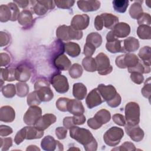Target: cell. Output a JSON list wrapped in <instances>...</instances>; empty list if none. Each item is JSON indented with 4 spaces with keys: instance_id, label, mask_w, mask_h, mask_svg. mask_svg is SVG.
Listing matches in <instances>:
<instances>
[{
    "instance_id": "cell-28",
    "label": "cell",
    "mask_w": 151,
    "mask_h": 151,
    "mask_svg": "<svg viewBox=\"0 0 151 151\" xmlns=\"http://www.w3.org/2000/svg\"><path fill=\"white\" fill-rule=\"evenodd\" d=\"M64 51L70 56L76 57L80 54L81 49L78 44L73 42H68L64 43Z\"/></svg>"
},
{
    "instance_id": "cell-17",
    "label": "cell",
    "mask_w": 151,
    "mask_h": 151,
    "mask_svg": "<svg viewBox=\"0 0 151 151\" xmlns=\"http://www.w3.org/2000/svg\"><path fill=\"white\" fill-rule=\"evenodd\" d=\"M54 65L59 70H67L71 66V63L68 57L64 54L53 58Z\"/></svg>"
},
{
    "instance_id": "cell-51",
    "label": "cell",
    "mask_w": 151,
    "mask_h": 151,
    "mask_svg": "<svg viewBox=\"0 0 151 151\" xmlns=\"http://www.w3.org/2000/svg\"><path fill=\"white\" fill-rule=\"evenodd\" d=\"M113 122L120 126H124L126 124V120L124 117L120 114H115L113 116Z\"/></svg>"
},
{
    "instance_id": "cell-8",
    "label": "cell",
    "mask_w": 151,
    "mask_h": 151,
    "mask_svg": "<svg viewBox=\"0 0 151 151\" xmlns=\"http://www.w3.org/2000/svg\"><path fill=\"white\" fill-rule=\"evenodd\" d=\"M41 116V109L37 106H32L25 113L24 122L28 125H34Z\"/></svg>"
},
{
    "instance_id": "cell-38",
    "label": "cell",
    "mask_w": 151,
    "mask_h": 151,
    "mask_svg": "<svg viewBox=\"0 0 151 151\" xmlns=\"http://www.w3.org/2000/svg\"><path fill=\"white\" fill-rule=\"evenodd\" d=\"M129 2L127 0H115L113 1V6L116 12L124 13L129 6Z\"/></svg>"
},
{
    "instance_id": "cell-7",
    "label": "cell",
    "mask_w": 151,
    "mask_h": 151,
    "mask_svg": "<svg viewBox=\"0 0 151 151\" xmlns=\"http://www.w3.org/2000/svg\"><path fill=\"white\" fill-rule=\"evenodd\" d=\"M51 83L56 91L59 93H65L69 89L67 77L59 73L52 75L51 78Z\"/></svg>"
},
{
    "instance_id": "cell-49",
    "label": "cell",
    "mask_w": 151,
    "mask_h": 151,
    "mask_svg": "<svg viewBox=\"0 0 151 151\" xmlns=\"http://www.w3.org/2000/svg\"><path fill=\"white\" fill-rule=\"evenodd\" d=\"M113 150H135L136 148L133 143L129 142H126L124 143H123L119 147H116L113 149Z\"/></svg>"
},
{
    "instance_id": "cell-13",
    "label": "cell",
    "mask_w": 151,
    "mask_h": 151,
    "mask_svg": "<svg viewBox=\"0 0 151 151\" xmlns=\"http://www.w3.org/2000/svg\"><path fill=\"white\" fill-rule=\"evenodd\" d=\"M97 89L104 101L107 102L111 100L117 94L116 88L112 85L106 86L101 84L98 86Z\"/></svg>"
},
{
    "instance_id": "cell-18",
    "label": "cell",
    "mask_w": 151,
    "mask_h": 151,
    "mask_svg": "<svg viewBox=\"0 0 151 151\" xmlns=\"http://www.w3.org/2000/svg\"><path fill=\"white\" fill-rule=\"evenodd\" d=\"M25 139L31 140L40 139L44 135V130H41L36 127L27 126L22 129Z\"/></svg>"
},
{
    "instance_id": "cell-41",
    "label": "cell",
    "mask_w": 151,
    "mask_h": 151,
    "mask_svg": "<svg viewBox=\"0 0 151 151\" xmlns=\"http://www.w3.org/2000/svg\"><path fill=\"white\" fill-rule=\"evenodd\" d=\"M17 94L18 96L23 97L26 96L29 91V87L28 85L24 83H18L16 84Z\"/></svg>"
},
{
    "instance_id": "cell-53",
    "label": "cell",
    "mask_w": 151,
    "mask_h": 151,
    "mask_svg": "<svg viewBox=\"0 0 151 151\" xmlns=\"http://www.w3.org/2000/svg\"><path fill=\"white\" fill-rule=\"evenodd\" d=\"M67 131L66 128L63 127H58L55 129V134L58 139H64L66 137Z\"/></svg>"
},
{
    "instance_id": "cell-5",
    "label": "cell",
    "mask_w": 151,
    "mask_h": 151,
    "mask_svg": "<svg viewBox=\"0 0 151 151\" xmlns=\"http://www.w3.org/2000/svg\"><path fill=\"white\" fill-rule=\"evenodd\" d=\"M123 136L124 132L122 129L117 127H111L106 132L103 139L106 145L110 146H115L120 143Z\"/></svg>"
},
{
    "instance_id": "cell-26",
    "label": "cell",
    "mask_w": 151,
    "mask_h": 151,
    "mask_svg": "<svg viewBox=\"0 0 151 151\" xmlns=\"http://www.w3.org/2000/svg\"><path fill=\"white\" fill-rule=\"evenodd\" d=\"M73 94L76 99L79 100H83L87 94V88L83 83H75L73 85Z\"/></svg>"
},
{
    "instance_id": "cell-52",
    "label": "cell",
    "mask_w": 151,
    "mask_h": 151,
    "mask_svg": "<svg viewBox=\"0 0 151 151\" xmlns=\"http://www.w3.org/2000/svg\"><path fill=\"white\" fill-rule=\"evenodd\" d=\"M143 96L147 98L148 99H150V95H151V87H150V81L149 83H147L146 82L145 84L144 87L142 88L141 91Z\"/></svg>"
},
{
    "instance_id": "cell-35",
    "label": "cell",
    "mask_w": 151,
    "mask_h": 151,
    "mask_svg": "<svg viewBox=\"0 0 151 151\" xmlns=\"http://www.w3.org/2000/svg\"><path fill=\"white\" fill-rule=\"evenodd\" d=\"M12 81L15 80V69L13 68H1V80Z\"/></svg>"
},
{
    "instance_id": "cell-40",
    "label": "cell",
    "mask_w": 151,
    "mask_h": 151,
    "mask_svg": "<svg viewBox=\"0 0 151 151\" xmlns=\"http://www.w3.org/2000/svg\"><path fill=\"white\" fill-rule=\"evenodd\" d=\"M69 74L73 78H79L83 74V68L80 64H74L69 69Z\"/></svg>"
},
{
    "instance_id": "cell-4",
    "label": "cell",
    "mask_w": 151,
    "mask_h": 151,
    "mask_svg": "<svg viewBox=\"0 0 151 151\" xmlns=\"http://www.w3.org/2000/svg\"><path fill=\"white\" fill-rule=\"evenodd\" d=\"M125 120L127 124L134 126L140 121V107L136 102H129L125 107Z\"/></svg>"
},
{
    "instance_id": "cell-25",
    "label": "cell",
    "mask_w": 151,
    "mask_h": 151,
    "mask_svg": "<svg viewBox=\"0 0 151 151\" xmlns=\"http://www.w3.org/2000/svg\"><path fill=\"white\" fill-rule=\"evenodd\" d=\"M123 45L126 52L136 51L139 47V42L137 39L134 37H129L123 41Z\"/></svg>"
},
{
    "instance_id": "cell-45",
    "label": "cell",
    "mask_w": 151,
    "mask_h": 151,
    "mask_svg": "<svg viewBox=\"0 0 151 151\" xmlns=\"http://www.w3.org/2000/svg\"><path fill=\"white\" fill-rule=\"evenodd\" d=\"M8 5L9 6L12 11V18L11 19V21H15L18 19L19 15V11L18 9L17 5L14 2H10L8 4Z\"/></svg>"
},
{
    "instance_id": "cell-36",
    "label": "cell",
    "mask_w": 151,
    "mask_h": 151,
    "mask_svg": "<svg viewBox=\"0 0 151 151\" xmlns=\"http://www.w3.org/2000/svg\"><path fill=\"white\" fill-rule=\"evenodd\" d=\"M137 34L138 37L143 40H149L151 37V31L150 26L146 25H140L137 29Z\"/></svg>"
},
{
    "instance_id": "cell-24",
    "label": "cell",
    "mask_w": 151,
    "mask_h": 151,
    "mask_svg": "<svg viewBox=\"0 0 151 151\" xmlns=\"http://www.w3.org/2000/svg\"><path fill=\"white\" fill-rule=\"evenodd\" d=\"M100 17L103 19L104 26L108 29H112L119 22V18L111 14L103 13Z\"/></svg>"
},
{
    "instance_id": "cell-42",
    "label": "cell",
    "mask_w": 151,
    "mask_h": 151,
    "mask_svg": "<svg viewBox=\"0 0 151 151\" xmlns=\"http://www.w3.org/2000/svg\"><path fill=\"white\" fill-rule=\"evenodd\" d=\"M41 101L40 99L36 90L31 93L27 97V103L29 106H37L41 103Z\"/></svg>"
},
{
    "instance_id": "cell-61",
    "label": "cell",
    "mask_w": 151,
    "mask_h": 151,
    "mask_svg": "<svg viewBox=\"0 0 151 151\" xmlns=\"http://www.w3.org/2000/svg\"><path fill=\"white\" fill-rule=\"evenodd\" d=\"M63 125L68 129H70L71 127L75 126L72 120V117H66L63 119Z\"/></svg>"
},
{
    "instance_id": "cell-6",
    "label": "cell",
    "mask_w": 151,
    "mask_h": 151,
    "mask_svg": "<svg viewBox=\"0 0 151 151\" xmlns=\"http://www.w3.org/2000/svg\"><path fill=\"white\" fill-rule=\"evenodd\" d=\"M95 61L99 74L106 75L111 72L113 67L110 64L109 58L105 54L102 52L99 54L95 58Z\"/></svg>"
},
{
    "instance_id": "cell-63",
    "label": "cell",
    "mask_w": 151,
    "mask_h": 151,
    "mask_svg": "<svg viewBox=\"0 0 151 151\" xmlns=\"http://www.w3.org/2000/svg\"><path fill=\"white\" fill-rule=\"evenodd\" d=\"M40 150V149L38 147H37L36 146H35V145H30L27 149V150Z\"/></svg>"
},
{
    "instance_id": "cell-32",
    "label": "cell",
    "mask_w": 151,
    "mask_h": 151,
    "mask_svg": "<svg viewBox=\"0 0 151 151\" xmlns=\"http://www.w3.org/2000/svg\"><path fill=\"white\" fill-rule=\"evenodd\" d=\"M86 42L89 43L96 48L99 47L102 42L101 36L97 32H91L86 38Z\"/></svg>"
},
{
    "instance_id": "cell-57",
    "label": "cell",
    "mask_w": 151,
    "mask_h": 151,
    "mask_svg": "<svg viewBox=\"0 0 151 151\" xmlns=\"http://www.w3.org/2000/svg\"><path fill=\"white\" fill-rule=\"evenodd\" d=\"M121 100H121V97L119 95V94L117 93L114 98H113L110 101L107 102V103L111 107H117L118 106L120 105V104L121 103Z\"/></svg>"
},
{
    "instance_id": "cell-19",
    "label": "cell",
    "mask_w": 151,
    "mask_h": 151,
    "mask_svg": "<svg viewBox=\"0 0 151 151\" xmlns=\"http://www.w3.org/2000/svg\"><path fill=\"white\" fill-rule=\"evenodd\" d=\"M111 32L117 38H124L130 34V27L125 22H120L113 28Z\"/></svg>"
},
{
    "instance_id": "cell-31",
    "label": "cell",
    "mask_w": 151,
    "mask_h": 151,
    "mask_svg": "<svg viewBox=\"0 0 151 151\" xmlns=\"http://www.w3.org/2000/svg\"><path fill=\"white\" fill-rule=\"evenodd\" d=\"M94 117L99 123L103 125L110 121L111 115L108 110L106 109H101L96 113Z\"/></svg>"
},
{
    "instance_id": "cell-1",
    "label": "cell",
    "mask_w": 151,
    "mask_h": 151,
    "mask_svg": "<svg viewBox=\"0 0 151 151\" xmlns=\"http://www.w3.org/2000/svg\"><path fill=\"white\" fill-rule=\"evenodd\" d=\"M70 135L83 145L87 151H94L97 150V143L91 132L86 129L74 126L70 129Z\"/></svg>"
},
{
    "instance_id": "cell-54",
    "label": "cell",
    "mask_w": 151,
    "mask_h": 151,
    "mask_svg": "<svg viewBox=\"0 0 151 151\" xmlns=\"http://www.w3.org/2000/svg\"><path fill=\"white\" fill-rule=\"evenodd\" d=\"M11 61V58L9 55L4 52H1L0 54V63H1V66H6L8 65Z\"/></svg>"
},
{
    "instance_id": "cell-29",
    "label": "cell",
    "mask_w": 151,
    "mask_h": 151,
    "mask_svg": "<svg viewBox=\"0 0 151 151\" xmlns=\"http://www.w3.org/2000/svg\"><path fill=\"white\" fill-rule=\"evenodd\" d=\"M33 17L32 13L29 10H23L19 15L18 21L22 26L27 27L32 24Z\"/></svg>"
},
{
    "instance_id": "cell-48",
    "label": "cell",
    "mask_w": 151,
    "mask_h": 151,
    "mask_svg": "<svg viewBox=\"0 0 151 151\" xmlns=\"http://www.w3.org/2000/svg\"><path fill=\"white\" fill-rule=\"evenodd\" d=\"M130 75V78L131 80L137 84H140L142 83H143L144 80V77L142 75V74L137 72H133L131 73Z\"/></svg>"
},
{
    "instance_id": "cell-39",
    "label": "cell",
    "mask_w": 151,
    "mask_h": 151,
    "mask_svg": "<svg viewBox=\"0 0 151 151\" xmlns=\"http://www.w3.org/2000/svg\"><path fill=\"white\" fill-rule=\"evenodd\" d=\"M2 93L6 98L13 97L16 93L15 87L12 84H8L4 86L1 90Z\"/></svg>"
},
{
    "instance_id": "cell-60",
    "label": "cell",
    "mask_w": 151,
    "mask_h": 151,
    "mask_svg": "<svg viewBox=\"0 0 151 151\" xmlns=\"http://www.w3.org/2000/svg\"><path fill=\"white\" fill-rule=\"evenodd\" d=\"M94 27L98 31L101 30L104 27L103 21L100 15H97L94 20Z\"/></svg>"
},
{
    "instance_id": "cell-46",
    "label": "cell",
    "mask_w": 151,
    "mask_h": 151,
    "mask_svg": "<svg viewBox=\"0 0 151 151\" xmlns=\"http://www.w3.org/2000/svg\"><path fill=\"white\" fill-rule=\"evenodd\" d=\"M0 146L1 149L2 151L7 150L12 145V140L11 137H6L2 138L1 137L0 139Z\"/></svg>"
},
{
    "instance_id": "cell-43",
    "label": "cell",
    "mask_w": 151,
    "mask_h": 151,
    "mask_svg": "<svg viewBox=\"0 0 151 151\" xmlns=\"http://www.w3.org/2000/svg\"><path fill=\"white\" fill-rule=\"evenodd\" d=\"M70 99L65 97H60L56 101L57 108L61 111H67V105Z\"/></svg>"
},
{
    "instance_id": "cell-23",
    "label": "cell",
    "mask_w": 151,
    "mask_h": 151,
    "mask_svg": "<svg viewBox=\"0 0 151 151\" xmlns=\"http://www.w3.org/2000/svg\"><path fill=\"white\" fill-rule=\"evenodd\" d=\"M139 60L136 55L134 54H127L122 55V68H132L136 65Z\"/></svg>"
},
{
    "instance_id": "cell-47",
    "label": "cell",
    "mask_w": 151,
    "mask_h": 151,
    "mask_svg": "<svg viewBox=\"0 0 151 151\" xmlns=\"http://www.w3.org/2000/svg\"><path fill=\"white\" fill-rule=\"evenodd\" d=\"M150 15L149 14L143 13L142 15L137 19L138 24L141 25H146L149 26L151 23L150 21Z\"/></svg>"
},
{
    "instance_id": "cell-44",
    "label": "cell",
    "mask_w": 151,
    "mask_h": 151,
    "mask_svg": "<svg viewBox=\"0 0 151 151\" xmlns=\"http://www.w3.org/2000/svg\"><path fill=\"white\" fill-rule=\"evenodd\" d=\"M55 5L60 8L68 9L73 6L75 3L74 1H54Z\"/></svg>"
},
{
    "instance_id": "cell-27",
    "label": "cell",
    "mask_w": 151,
    "mask_h": 151,
    "mask_svg": "<svg viewBox=\"0 0 151 151\" xmlns=\"http://www.w3.org/2000/svg\"><path fill=\"white\" fill-rule=\"evenodd\" d=\"M123 41H120L118 39L107 42L106 47L107 51L111 53H117V52H125V50L123 47V45H122Z\"/></svg>"
},
{
    "instance_id": "cell-56",
    "label": "cell",
    "mask_w": 151,
    "mask_h": 151,
    "mask_svg": "<svg viewBox=\"0 0 151 151\" xmlns=\"http://www.w3.org/2000/svg\"><path fill=\"white\" fill-rule=\"evenodd\" d=\"M10 40L9 36L8 34L1 31L0 32V45L1 47H3L4 45H6Z\"/></svg>"
},
{
    "instance_id": "cell-34",
    "label": "cell",
    "mask_w": 151,
    "mask_h": 151,
    "mask_svg": "<svg viewBox=\"0 0 151 151\" xmlns=\"http://www.w3.org/2000/svg\"><path fill=\"white\" fill-rule=\"evenodd\" d=\"M82 65L87 71L94 72L97 70L95 59L91 57H86L82 61Z\"/></svg>"
},
{
    "instance_id": "cell-15",
    "label": "cell",
    "mask_w": 151,
    "mask_h": 151,
    "mask_svg": "<svg viewBox=\"0 0 151 151\" xmlns=\"http://www.w3.org/2000/svg\"><path fill=\"white\" fill-rule=\"evenodd\" d=\"M15 75L17 80L21 82L27 81L31 75L30 68L26 64H21L15 69Z\"/></svg>"
},
{
    "instance_id": "cell-16",
    "label": "cell",
    "mask_w": 151,
    "mask_h": 151,
    "mask_svg": "<svg viewBox=\"0 0 151 151\" xmlns=\"http://www.w3.org/2000/svg\"><path fill=\"white\" fill-rule=\"evenodd\" d=\"M56 117L52 114H45L41 116L34 125L41 130H44L56 121Z\"/></svg>"
},
{
    "instance_id": "cell-50",
    "label": "cell",
    "mask_w": 151,
    "mask_h": 151,
    "mask_svg": "<svg viewBox=\"0 0 151 151\" xmlns=\"http://www.w3.org/2000/svg\"><path fill=\"white\" fill-rule=\"evenodd\" d=\"M96 48L93 45L86 42L84 47V54L86 57H91L94 53Z\"/></svg>"
},
{
    "instance_id": "cell-10",
    "label": "cell",
    "mask_w": 151,
    "mask_h": 151,
    "mask_svg": "<svg viewBox=\"0 0 151 151\" xmlns=\"http://www.w3.org/2000/svg\"><path fill=\"white\" fill-rule=\"evenodd\" d=\"M41 146L42 149L47 151L63 150V145L60 142H59V141L55 140L54 137L51 136H45L42 140Z\"/></svg>"
},
{
    "instance_id": "cell-2",
    "label": "cell",
    "mask_w": 151,
    "mask_h": 151,
    "mask_svg": "<svg viewBox=\"0 0 151 151\" xmlns=\"http://www.w3.org/2000/svg\"><path fill=\"white\" fill-rule=\"evenodd\" d=\"M34 89L41 101H49L54 97L49 83L44 78L38 80L34 84Z\"/></svg>"
},
{
    "instance_id": "cell-59",
    "label": "cell",
    "mask_w": 151,
    "mask_h": 151,
    "mask_svg": "<svg viewBox=\"0 0 151 151\" xmlns=\"http://www.w3.org/2000/svg\"><path fill=\"white\" fill-rule=\"evenodd\" d=\"M87 124L88 126L91 127L93 129H98L100 128L102 125H101L100 123L97 122V121L94 119V117H92L91 119H89L87 121Z\"/></svg>"
},
{
    "instance_id": "cell-55",
    "label": "cell",
    "mask_w": 151,
    "mask_h": 151,
    "mask_svg": "<svg viewBox=\"0 0 151 151\" xmlns=\"http://www.w3.org/2000/svg\"><path fill=\"white\" fill-rule=\"evenodd\" d=\"M73 123L74 125H81L85 123L86 117L83 114L79 116H74L72 117Z\"/></svg>"
},
{
    "instance_id": "cell-22",
    "label": "cell",
    "mask_w": 151,
    "mask_h": 151,
    "mask_svg": "<svg viewBox=\"0 0 151 151\" xmlns=\"http://www.w3.org/2000/svg\"><path fill=\"white\" fill-rule=\"evenodd\" d=\"M15 117V111L9 106H2L0 109V120L1 122L10 123L14 121Z\"/></svg>"
},
{
    "instance_id": "cell-58",
    "label": "cell",
    "mask_w": 151,
    "mask_h": 151,
    "mask_svg": "<svg viewBox=\"0 0 151 151\" xmlns=\"http://www.w3.org/2000/svg\"><path fill=\"white\" fill-rule=\"evenodd\" d=\"M12 133V129L10 127L5 125H1L0 135L1 136H6Z\"/></svg>"
},
{
    "instance_id": "cell-37",
    "label": "cell",
    "mask_w": 151,
    "mask_h": 151,
    "mask_svg": "<svg viewBox=\"0 0 151 151\" xmlns=\"http://www.w3.org/2000/svg\"><path fill=\"white\" fill-rule=\"evenodd\" d=\"M138 55L144 63L150 65V47L149 46L143 47L140 50L138 54Z\"/></svg>"
},
{
    "instance_id": "cell-11",
    "label": "cell",
    "mask_w": 151,
    "mask_h": 151,
    "mask_svg": "<svg viewBox=\"0 0 151 151\" xmlns=\"http://www.w3.org/2000/svg\"><path fill=\"white\" fill-rule=\"evenodd\" d=\"M90 18L87 14L76 15L71 22V26L76 30L81 31L86 29L89 24Z\"/></svg>"
},
{
    "instance_id": "cell-20",
    "label": "cell",
    "mask_w": 151,
    "mask_h": 151,
    "mask_svg": "<svg viewBox=\"0 0 151 151\" xmlns=\"http://www.w3.org/2000/svg\"><path fill=\"white\" fill-rule=\"evenodd\" d=\"M67 111L74 116H79L84 113V108L79 100L71 99L68 103Z\"/></svg>"
},
{
    "instance_id": "cell-9",
    "label": "cell",
    "mask_w": 151,
    "mask_h": 151,
    "mask_svg": "<svg viewBox=\"0 0 151 151\" xmlns=\"http://www.w3.org/2000/svg\"><path fill=\"white\" fill-rule=\"evenodd\" d=\"M34 11L38 15H43L48 11L52 9L55 6L54 2L52 1H34Z\"/></svg>"
},
{
    "instance_id": "cell-12",
    "label": "cell",
    "mask_w": 151,
    "mask_h": 151,
    "mask_svg": "<svg viewBox=\"0 0 151 151\" xmlns=\"http://www.w3.org/2000/svg\"><path fill=\"white\" fill-rule=\"evenodd\" d=\"M104 101L100 93L97 88L92 90L87 95L86 103L89 109H92L101 104Z\"/></svg>"
},
{
    "instance_id": "cell-30",
    "label": "cell",
    "mask_w": 151,
    "mask_h": 151,
    "mask_svg": "<svg viewBox=\"0 0 151 151\" xmlns=\"http://www.w3.org/2000/svg\"><path fill=\"white\" fill-rule=\"evenodd\" d=\"M141 3H142V1H137L131 5L129 9V14L132 18L137 19L143 14Z\"/></svg>"
},
{
    "instance_id": "cell-21",
    "label": "cell",
    "mask_w": 151,
    "mask_h": 151,
    "mask_svg": "<svg viewBox=\"0 0 151 151\" xmlns=\"http://www.w3.org/2000/svg\"><path fill=\"white\" fill-rule=\"evenodd\" d=\"M78 7L84 12L97 11L100 6L99 1H78Z\"/></svg>"
},
{
    "instance_id": "cell-14",
    "label": "cell",
    "mask_w": 151,
    "mask_h": 151,
    "mask_svg": "<svg viewBox=\"0 0 151 151\" xmlns=\"http://www.w3.org/2000/svg\"><path fill=\"white\" fill-rule=\"evenodd\" d=\"M125 130L131 139L134 142H139L143 139V130L138 126V124L134 126L129 125L127 124L126 125L125 124Z\"/></svg>"
},
{
    "instance_id": "cell-3",
    "label": "cell",
    "mask_w": 151,
    "mask_h": 151,
    "mask_svg": "<svg viewBox=\"0 0 151 151\" xmlns=\"http://www.w3.org/2000/svg\"><path fill=\"white\" fill-rule=\"evenodd\" d=\"M56 35L60 40L69 41L81 39L83 37V32L81 31L74 29L71 26L63 25L58 27L56 31Z\"/></svg>"
},
{
    "instance_id": "cell-33",
    "label": "cell",
    "mask_w": 151,
    "mask_h": 151,
    "mask_svg": "<svg viewBox=\"0 0 151 151\" xmlns=\"http://www.w3.org/2000/svg\"><path fill=\"white\" fill-rule=\"evenodd\" d=\"M12 11L8 5H1L0 6V21L2 22L11 20Z\"/></svg>"
},
{
    "instance_id": "cell-62",
    "label": "cell",
    "mask_w": 151,
    "mask_h": 151,
    "mask_svg": "<svg viewBox=\"0 0 151 151\" xmlns=\"http://www.w3.org/2000/svg\"><path fill=\"white\" fill-rule=\"evenodd\" d=\"M14 2L17 4L19 7L22 8H25L27 7L29 2V1H14Z\"/></svg>"
}]
</instances>
